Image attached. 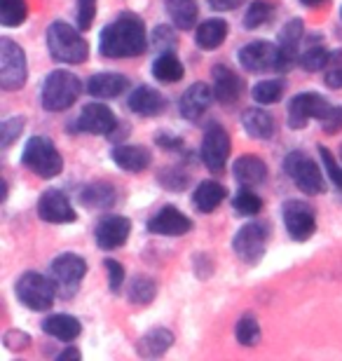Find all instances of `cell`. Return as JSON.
<instances>
[{
	"label": "cell",
	"instance_id": "1",
	"mask_svg": "<svg viewBox=\"0 0 342 361\" xmlns=\"http://www.w3.org/2000/svg\"><path fill=\"white\" fill-rule=\"evenodd\" d=\"M148 47V33L145 24L138 14L125 12L120 14L113 24H108L101 31L99 52L108 59H129V56H141Z\"/></svg>",
	"mask_w": 342,
	"mask_h": 361
},
{
	"label": "cell",
	"instance_id": "2",
	"mask_svg": "<svg viewBox=\"0 0 342 361\" xmlns=\"http://www.w3.org/2000/svg\"><path fill=\"white\" fill-rule=\"evenodd\" d=\"M47 49L54 61L83 63L90 56V45L66 21H52L47 28Z\"/></svg>",
	"mask_w": 342,
	"mask_h": 361
},
{
	"label": "cell",
	"instance_id": "3",
	"mask_svg": "<svg viewBox=\"0 0 342 361\" xmlns=\"http://www.w3.org/2000/svg\"><path fill=\"white\" fill-rule=\"evenodd\" d=\"M80 92H83V85H80L78 75H73L71 71H52L45 78V85H42V108L49 113L68 111L78 101Z\"/></svg>",
	"mask_w": 342,
	"mask_h": 361
},
{
	"label": "cell",
	"instance_id": "4",
	"mask_svg": "<svg viewBox=\"0 0 342 361\" xmlns=\"http://www.w3.org/2000/svg\"><path fill=\"white\" fill-rule=\"evenodd\" d=\"M21 162L40 178H54L63 171V157L47 136L28 139L21 153Z\"/></svg>",
	"mask_w": 342,
	"mask_h": 361
},
{
	"label": "cell",
	"instance_id": "5",
	"mask_svg": "<svg viewBox=\"0 0 342 361\" xmlns=\"http://www.w3.org/2000/svg\"><path fill=\"white\" fill-rule=\"evenodd\" d=\"M56 281L47 279L40 272H24L17 279V298L24 307L35 310V312H45L52 307L56 298Z\"/></svg>",
	"mask_w": 342,
	"mask_h": 361
},
{
	"label": "cell",
	"instance_id": "6",
	"mask_svg": "<svg viewBox=\"0 0 342 361\" xmlns=\"http://www.w3.org/2000/svg\"><path fill=\"white\" fill-rule=\"evenodd\" d=\"M283 171L293 180L295 188H300L307 195H322L326 192V180L322 174V167L312 160L303 150H293L286 160H283Z\"/></svg>",
	"mask_w": 342,
	"mask_h": 361
},
{
	"label": "cell",
	"instance_id": "7",
	"mask_svg": "<svg viewBox=\"0 0 342 361\" xmlns=\"http://www.w3.org/2000/svg\"><path fill=\"white\" fill-rule=\"evenodd\" d=\"M28 66L26 54L12 38H0V87L7 92L21 90L26 85Z\"/></svg>",
	"mask_w": 342,
	"mask_h": 361
},
{
	"label": "cell",
	"instance_id": "8",
	"mask_svg": "<svg viewBox=\"0 0 342 361\" xmlns=\"http://www.w3.org/2000/svg\"><path fill=\"white\" fill-rule=\"evenodd\" d=\"M333 106L317 92H303L288 104V127L303 129L310 120H329Z\"/></svg>",
	"mask_w": 342,
	"mask_h": 361
},
{
	"label": "cell",
	"instance_id": "9",
	"mask_svg": "<svg viewBox=\"0 0 342 361\" xmlns=\"http://www.w3.org/2000/svg\"><path fill=\"white\" fill-rule=\"evenodd\" d=\"M230 148H232V141H230V134L228 129L218 122H211L204 132V139H202V162L207 164L209 171L214 174H221L228 164V157H230Z\"/></svg>",
	"mask_w": 342,
	"mask_h": 361
},
{
	"label": "cell",
	"instance_id": "10",
	"mask_svg": "<svg viewBox=\"0 0 342 361\" xmlns=\"http://www.w3.org/2000/svg\"><path fill=\"white\" fill-rule=\"evenodd\" d=\"M267 237H270V228L265 223H246L244 228L237 230L235 240H232V249H235L239 261L253 265L263 258Z\"/></svg>",
	"mask_w": 342,
	"mask_h": 361
},
{
	"label": "cell",
	"instance_id": "11",
	"mask_svg": "<svg viewBox=\"0 0 342 361\" xmlns=\"http://www.w3.org/2000/svg\"><path fill=\"white\" fill-rule=\"evenodd\" d=\"M281 216H283V226H286V233L291 240L305 242L314 235L317 216H314V209H312L307 202L288 200L281 209Z\"/></svg>",
	"mask_w": 342,
	"mask_h": 361
},
{
	"label": "cell",
	"instance_id": "12",
	"mask_svg": "<svg viewBox=\"0 0 342 361\" xmlns=\"http://www.w3.org/2000/svg\"><path fill=\"white\" fill-rule=\"evenodd\" d=\"M85 274H87V263L78 254H61L52 261V277L56 281V291L63 298H71L78 291Z\"/></svg>",
	"mask_w": 342,
	"mask_h": 361
},
{
	"label": "cell",
	"instance_id": "13",
	"mask_svg": "<svg viewBox=\"0 0 342 361\" xmlns=\"http://www.w3.org/2000/svg\"><path fill=\"white\" fill-rule=\"evenodd\" d=\"M118 120H115L113 111L104 104H87L80 113V118L73 122L71 129L73 132H85V134H94V136H104V134H111Z\"/></svg>",
	"mask_w": 342,
	"mask_h": 361
},
{
	"label": "cell",
	"instance_id": "14",
	"mask_svg": "<svg viewBox=\"0 0 342 361\" xmlns=\"http://www.w3.org/2000/svg\"><path fill=\"white\" fill-rule=\"evenodd\" d=\"M239 63L244 66V71L249 73H265V71H276V61H279V47L272 42L256 40L244 45L237 52Z\"/></svg>",
	"mask_w": 342,
	"mask_h": 361
},
{
	"label": "cell",
	"instance_id": "15",
	"mask_svg": "<svg viewBox=\"0 0 342 361\" xmlns=\"http://www.w3.org/2000/svg\"><path fill=\"white\" fill-rule=\"evenodd\" d=\"M129 233H132V221L127 216H106L97 223L94 228V240H97V247L104 249V251H113V249H120L122 244L127 242Z\"/></svg>",
	"mask_w": 342,
	"mask_h": 361
},
{
	"label": "cell",
	"instance_id": "16",
	"mask_svg": "<svg viewBox=\"0 0 342 361\" xmlns=\"http://www.w3.org/2000/svg\"><path fill=\"white\" fill-rule=\"evenodd\" d=\"M303 40V21L300 19H291L286 21V26L279 31V61H276V71L279 73H288L291 68L295 66L300 54H298V47H300Z\"/></svg>",
	"mask_w": 342,
	"mask_h": 361
},
{
	"label": "cell",
	"instance_id": "17",
	"mask_svg": "<svg viewBox=\"0 0 342 361\" xmlns=\"http://www.w3.org/2000/svg\"><path fill=\"white\" fill-rule=\"evenodd\" d=\"M38 216L47 223H73L78 219L75 209L71 207L68 197L56 188H49L38 200Z\"/></svg>",
	"mask_w": 342,
	"mask_h": 361
},
{
	"label": "cell",
	"instance_id": "18",
	"mask_svg": "<svg viewBox=\"0 0 342 361\" xmlns=\"http://www.w3.org/2000/svg\"><path fill=\"white\" fill-rule=\"evenodd\" d=\"M148 230L152 235L162 237H181L193 230V221L185 214H181L176 207H162L159 212L148 221Z\"/></svg>",
	"mask_w": 342,
	"mask_h": 361
},
{
	"label": "cell",
	"instance_id": "19",
	"mask_svg": "<svg viewBox=\"0 0 342 361\" xmlns=\"http://www.w3.org/2000/svg\"><path fill=\"white\" fill-rule=\"evenodd\" d=\"M211 78H214L216 99L221 101V104H225V106L237 104V99L242 97V92H244L242 78H239L230 66H223V63L214 66V71H211Z\"/></svg>",
	"mask_w": 342,
	"mask_h": 361
},
{
	"label": "cell",
	"instance_id": "20",
	"mask_svg": "<svg viewBox=\"0 0 342 361\" xmlns=\"http://www.w3.org/2000/svg\"><path fill=\"white\" fill-rule=\"evenodd\" d=\"M214 97L216 94L207 82H195L183 92V97L178 101V111L185 120H197L202 113L209 111Z\"/></svg>",
	"mask_w": 342,
	"mask_h": 361
},
{
	"label": "cell",
	"instance_id": "21",
	"mask_svg": "<svg viewBox=\"0 0 342 361\" xmlns=\"http://www.w3.org/2000/svg\"><path fill=\"white\" fill-rule=\"evenodd\" d=\"M129 90V80L122 73H97L87 82V92L94 99H118Z\"/></svg>",
	"mask_w": 342,
	"mask_h": 361
},
{
	"label": "cell",
	"instance_id": "22",
	"mask_svg": "<svg viewBox=\"0 0 342 361\" xmlns=\"http://www.w3.org/2000/svg\"><path fill=\"white\" fill-rule=\"evenodd\" d=\"M111 157L120 169L129 171V174H138V171L148 169L152 162L150 150L143 146H118L113 148Z\"/></svg>",
	"mask_w": 342,
	"mask_h": 361
},
{
	"label": "cell",
	"instance_id": "23",
	"mask_svg": "<svg viewBox=\"0 0 342 361\" xmlns=\"http://www.w3.org/2000/svg\"><path fill=\"white\" fill-rule=\"evenodd\" d=\"M129 111L136 113V115H143V118H152V115L162 113L164 111V99L162 94L157 90L148 87V85H141V87H136L132 92V97H129Z\"/></svg>",
	"mask_w": 342,
	"mask_h": 361
},
{
	"label": "cell",
	"instance_id": "24",
	"mask_svg": "<svg viewBox=\"0 0 342 361\" xmlns=\"http://www.w3.org/2000/svg\"><path fill=\"white\" fill-rule=\"evenodd\" d=\"M232 174H235L237 183L239 185H260L263 180L267 178V164L260 160V157H253V155H244L239 157L232 167Z\"/></svg>",
	"mask_w": 342,
	"mask_h": 361
},
{
	"label": "cell",
	"instance_id": "25",
	"mask_svg": "<svg viewBox=\"0 0 342 361\" xmlns=\"http://www.w3.org/2000/svg\"><path fill=\"white\" fill-rule=\"evenodd\" d=\"M242 127L246 129V134L251 139H272L274 134V120L272 115L263 111V108H246L242 115Z\"/></svg>",
	"mask_w": 342,
	"mask_h": 361
},
{
	"label": "cell",
	"instance_id": "26",
	"mask_svg": "<svg viewBox=\"0 0 342 361\" xmlns=\"http://www.w3.org/2000/svg\"><path fill=\"white\" fill-rule=\"evenodd\" d=\"M42 331H45L47 336L56 338V341L68 343V341H75L80 336L83 324H80L78 317H73V314H52L42 322Z\"/></svg>",
	"mask_w": 342,
	"mask_h": 361
},
{
	"label": "cell",
	"instance_id": "27",
	"mask_svg": "<svg viewBox=\"0 0 342 361\" xmlns=\"http://www.w3.org/2000/svg\"><path fill=\"white\" fill-rule=\"evenodd\" d=\"M228 38V21L225 19H207L202 21V24L197 26V33H195V40H197V45L202 49H216L223 45V40Z\"/></svg>",
	"mask_w": 342,
	"mask_h": 361
},
{
	"label": "cell",
	"instance_id": "28",
	"mask_svg": "<svg viewBox=\"0 0 342 361\" xmlns=\"http://www.w3.org/2000/svg\"><path fill=\"white\" fill-rule=\"evenodd\" d=\"M166 14L178 31H190L197 24V3L195 0H164Z\"/></svg>",
	"mask_w": 342,
	"mask_h": 361
},
{
	"label": "cell",
	"instance_id": "29",
	"mask_svg": "<svg viewBox=\"0 0 342 361\" xmlns=\"http://www.w3.org/2000/svg\"><path fill=\"white\" fill-rule=\"evenodd\" d=\"M223 200H225V188L218 183V180H202L193 195L195 207H197V212L202 214L216 212Z\"/></svg>",
	"mask_w": 342,
	"mask_h": 361
},
{
	"label": "cell",
	"instance_id": "30",
	"mask_svg": "<svg viewBox=\"0 0 342 361\" xmlns=\"http://www.w3.org/2000/svg\"><path fill=\"white\" fill-rule=\"evenodd\" d=\"M183 63L178 61V56L173 52H162L152 61V75L157 78L159 82H178L183 78Z\"/></svg>",
	"mask_w": 342,
	"mask_h": 361
},
{
	"label": "cell",
	"instance_id": "31",
	"mask_svg": "<svg viewBox=\"0 0 342 361\" xmlns=\"http://www.w3.org/2000/svg\"><path fill=\"white\" fill-rule=\"evenodd\" d=\"M115 202H118V192H115L113 185L104 183V180L87 185L83 190V204L90 209H111Z\"/></svg>",
	"mask_w": 342,
	"mask_h": 361
},
{
	"label": "cell",
	"instance_id": "32",
	"mask_svg": "<svg viewBox=\"0 0 342 361\" xmlns=\"http://www.w3.org/2000/svg\"><path fill=\"white\" fill-rule=\"evenodd\" d=\"M173 345V336L171 331L166 329H152L150 334H145L141 338V345H138V352L143 357H162L166 350Z\"/></svg>",
	"mask_w": 342,
	"mask_h": 361
},
{
	"label": "cell",
	"instance_id": "33",
	"mask_svg": "<svg viewBox=\"0 0 342 361\" xmlns=\"http://www.w3.org/2000/svg\"><path fill=\"white\" fill-rule=\"evenodd\" d=\"M272 14H274V5L270 0H253V3L246 7L242 24L244 28H249V31H256V28H260L272 19Z\"/></svg>",
	"mask_w": 342,
	"mask_h": 361
},
{
	"label": "cell",
	"instance_id": "34",
	"mask_svg": "<svg viewBox=\"0 0 342 361\" xmlns=\"http://www.w3.org/2000/svg\"><path fill=\"white\" fill-rule=\"evenodd\" d=\"M28 17L26 0H0V24L7 28L21 26Z\"/></svg>",
	"mask_w": 342,
	"mask_h": 361
},
{
	"label": "cell",
	"instance_id": "35",
	"mask_svg": "<svg viewBox=\"0 0 342 361\" xmlns=\"http://www.w3.org/2000/svg\"><path fill=\"white\" fill-rule=\"evenodd\" d=\"M155 293H157L155 279L145 277V274H136L132 279V286H129V300L136 302V305H148V302L155 298Z\"/></svg>",
	"mask_w": 342,
	"mask_h": 361
},
{
	"label": "cell",
	"instance_id": "36",
	"mask_svg": "<svg viewBox=\"0 0 342 361\" xmlns=\"http://www.w3.org/2000/svg\"><path fill=\"white\" fill-rule=\"evenodd\" d=\"M235 336H237V343L244 345V348H256L258 341H260V324H258L256 317L244 314L242 319L237 322Z\"/></svg>",
	"mask_w": 342,
	"mask_h": 361
},
{
	"label": "cell",
	"instance_id": "37",
	"mask_svg": "<svg viewBox=\"0 0 342 361\" xmlns=\"http://www.w3.org/2000/svg\"><path fill=\"white\" fill-rule=\"evenodd\" d=\"M283 90H286V82L283 80H263L253 87V99L263 106H272L281 99Z\"/></svg>",
	"mask_w": 342,
	"mask_h": 361
},
{
	"label": "cell",
	"instance_id": "38",
	"mask_svg": "<svg viewBox=\"0 0 342 361\" xmlns=\"http://www.w3.org/2000/svg\"><path fill=\"white\" fill-rule=\"evenodd\" d=\"M329 56H331L329 49L322 47V45H314V47L305 49V52L300 54V59H298V63H300V68L307 71V73H317V71L326 68Z\"/></svg>",
	"mask_w": 342,
	"mask_h": 361
},
{
	"label": "cell",
	"instance_id": "39",
	"mask_svg": "<svg viewBox=\"0 0 342 361\" xmlns=\"http://www.w3.org/2000/svg\"><path fill=\"white\" fill-rule=\"evenodd\" d=\"M232 204H235L237 214H242V216H256L260 209H263V200H260L253 190H249L246 185H242V190L235 195Z\"/></svg>",
	"mask_w": 342,
	"mask_h": 361
},
{
	"label": "cell",
	"instance_id": "40",
	"mask_svg": "<svg viewBox=\"0 0 342 361\" xmlns=\"http://www.w3.org/2000/svg\"><path fill=\"white\" fill-rule=\"evenodd\" d=\"M324 82L329 90H342V49L331 52L329 63L324 68Z\"/></svg>",
	"mask_w": 342,
	"mask_h": 361
},
{
	"label": "cell",
	"instance_id": "41",
	"mask_svg": "<svg viewBox=\"0 0 342 361\" xmlns=\"http://www.w3.org/2000/svg\"><path fill=\"white\" fill-rule=\"evenodd\" d=\"M24 129V118H10L0 125V148H10L12 141L17 139Z\"/></svg>",
	"mask_w": 342,
	"mask_h": 361
},
{
	"label": "cell",
	"instance_id": "42",
	"mask_svg": "<svg viewBox=\"0 0 342 361\" xmlns=\"http://www.w3.org/2000/svg\"><path fill=\"white\" fill-rule=\"evenodd\" d=\"M319 155H322L324 169H326V174H329V178L333 180V185H336L338 190H342V167L336 162V157H333V153L326 146L319 148Z\"/></svg>",
	"mask_w": 342,
	"mask_h": 361
},
{
	"label": "cell",
	"instance_id": "43",
	"mask_svg": "<svg viewBox=\"0 0 342 361\" xmlns=\"http://www.w3.org/2000/svg\"><path fill=\"white\" fill-rule=\"evenodd\" d=\"M97 17V0H78V28L87 31Z\"/></svg>",
	"mask_w": 342,
	"mask_h": 361
},
{
	"label": "cell",
	"instance_id": "44",
	"mask_svg": "<svg viewBox=\"0 0 342 361\" xmlns=\"http://www.w3.org/2000/svg\"><path fill=\"white\" fill-rule=\"evenodd\" d=\"M104 265H106V272H108V286H111L113 293H118L122 288V284H125V268H122V263L113 261V258H108Z\"/></svg>",
	"mask_w": 342,
	"mask_h": 361
},
{
	"label": "cell",
	"instance_id": "45",
	"mask_svg": "<svg viewBox=\"0 0 342 361\" xmlns=\"http://www.w3.org/2000/svg\"><path fill=\"white\" fill-rule=\"evenodd\" d=\"M150 40H152V47H159V49H164V52H169V47L176 45V35H173V31H169V26L155 28Z\"/></svg>",
	"mask_w": 342,
	"mask_h": 361
},
{
	"label": "cell",
	"instance_id": "46",
	"mask_svg": "<svg viewBox=\"0 0 342 361\" xmlns=\"http://www.w3.org/2000/svg\"><path fill=\"white\" fill-rule=\"evenodd\" d=\"M28 338L26 334H21V331H7L5 334V345L10 350H26L28 348Z\"/></svg>",
	"mask_w": 342,
	"mask_h": 361
},
{
	"label": "cell",
	"instance_id": "47",
	"mask_svg": "<svg viewBox=\"0 0 342 361\" xmlns=\"http://www.w3.org/2000/svg\"><path fill=\"white\" fill-rule=\"evenodd\" d=\"M324 129H326L329 134H333V132H338V129H342V106H340V108H333L331 118H329V120H324Z\"/></svg>",
	"mask_w": 342,
	"mask_h": 361
},
{
	"label": "cell",
	"instance_id": "48",
	"mask_svg": "<svg viewBox=\"0 0 342 361\" xmlns=\"http://www.w3.org/2000/svg\"><path fill=\"white\" fill-rule=\"evenodd\" d=\"M244 0H209V5L218 12H228V10H237Z\"/></svg>",
	"mask_w": 342,
	"mask_h": 361
},
{
	"label": "cell",
	"instance_id": "49",
	"mask_svg": "<svg viewBox=\"0 0 342 361\" xmlns=\"http://www.w3.org/2000/svg\"><path fill=\"white\" fill-rule=\"evenodd\" d=\"M157 143L162 148H181V146H183V143H181V139H176V136H166L164 132L157 136Z\"/></svg>",
	"mask_w": 342,
	"mask_h": 361
},
{
	"label": "cell",
	"instance_id": "50",
	"mask_svg": "<svg viewBox=\"0 0 342 361\" xmlns=\"http://www.w3.org/2000/svg\"><path fill=\"white\" fill-rule=\"evenodd\" d=\"M80 357H83V355H80L78 348H68V350H63V352L56 355V359H59V361H71V359H80Z\"/></svg>",
	"mask_w": 342,
	"mask_h": 361
},
{
	"label": "cell",
	"instance_id": "51",
	"mask_svg": "<svg viewBox=\"0 0 342 361\" xmlns=\"http://www.w3.org/2000/svg\"><path fill=\"white\" fill-rule=\"evenodd\" d=\"M300 3L305 7H322V5H326V0H300Z\"/></svg>",
	"mask_w": 342,
	"mask_h": 361
},
{
	"label": "cell",
	"instance_id": "52",
	"mask_svg": "<svg viewBox=\"0 0 342 361\" xmlns=\"http://www.w3.org/2000/svg\"><path fill=\"white\" fill-rule=\"evenodd\" d=\"M340 160H342V146H340Z\"/></svg>",
	"mask_w": 342,
	"mask_h": 361
}]
</instances>
